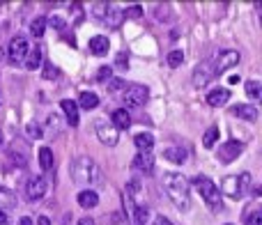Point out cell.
<instances>
[{"mask_svg": "<svg viewBox=\"0 0 262 225\" xmlns=\"http://www.w3.org/2000/svg\"><path fill=\"white\" fill-rule=\"evenodd\" d=\"M131 216H134V221H136V225H145L147 223V207H143V205H134V209H131Z\"/></svg>", "mask_w": 262, "mask_h": 225, "instance_id": "cell-28", "label": "cell"}, {"mask_svg": "<svg viewBox=\"0 0 262 225\" xmlns=\"http://www.w3.org/2000/svg\"><path fill=\"white\" fill-rule=\"evenodd\" d=\"M149 97V90L145 85H140V83H134V85H129L127 90H124V104L129 106V108H138V106H143L145 101H147Z\"/></svg>", "mask_w": 262, "mask_h": 225, "instance_id": "cell-8", "label": "cell"}, {"mask_svg": "<svg viewBox=\"0 0 262 225\" xmlns=\"http://www.w3.org/2000/svg\"><path fill=\"white\" fill-rule=\"evenodd\" d=\"M39 166H41V170H51L53 168V152L49 147L39 149Z\"/></svg>", "mask_w": 262, "mask_h": 225, "instance_id": "cell-25", "label": "cell"}, {"mask_svg": "<svg viewBox=\"0 0 262 225\" xmlns=\"http://www.w3.org/2000/svg\"><path fill=\"white\" fill-rule=\"evenodd\" d=\"M95 133L97 138L101 140L104 145H108V147H113V145H118V129L113 126V122L111 120H97L95 122Z\"/></svg>", "mask_w": 262, "mask_h": 225, "instance_id": "cell-6", "label": "cell"}, {"mask_svg": "<svg viewBox=\"0 0 262 225\" xmlns=\"http://www.w3.org/2000/svg\"><path fill=\"white\" fill-rule=\"evenodd\" d=\"M37 225H51V221L46 216H39V218H37Z\"/></svg>", "mask_w": 262, "mask_h": 225, "instance_id": "cell-41", "label": "cell"}, {"mask_svg": "<svg viewBox=\"0 0 262 225\" xmlns=\"http://www.w3.org/2000/svg\"><path fill=\"white\" fill-rule=\"evenodd\" d=\"M0 58H3V51H0Z\"/></svg>", "mask_w": 262, "mask_h": 225, "instance_id": "cell-46", "label": "cell"}, {"mask_svg": "<svg viewBox=\"0 0 262 225\" xmlns=\"http://www.w3.org/2000/svg\"><path fill=\"white\" fill-rule=\"evenodd\" d=\"M216 76H219L216 67H214L212 62H200L198 67L193 69V78H191V81H193L195 87H205L207 83H212Z\"/></svg>", "mask_w": 262, "mask_h": 225, "instance_id": "cell-9", "label": "cell"}, {"mask_svg": "<svg viewBox=\"0 0 262 225\" xmlns=\"http://www.w3.org/2000/svg\"><path fill=\"white\" fill-rule=\"evenodd\" d=\"M5 223H7V214H5L3 209H0V225H5Z\"/></svg>", "mask_w": 262, "mask_h": 225, "instance_id": "cell-43", "label": "cell"}, {"mask_svg": "<svg viewBox=\"0 0 262 225\" xmlns=\"http://www.w3.org/2000/svg\"><path fill=\"white\" fill-rule=\"evenodd\" d=\"M46 191H49V184H46V179L41 175H32L30 179L26 182V198L30 200V202L41 200L46 195Z\"/></svg>", "mask_w": 262, "mask_h": 225, "instance_id": "cell-7", "label": "cell"}, {"mask_svg": "<svg viewBox=\"0 0 262 225\" xmlns=\"http://www.w3.org/2000/svg\"><path fill=\"white\" fill-rule=\"evenodd\" d=\"M134 143H136V147H138L140 152H149V149L154 147V136L152 133H138L134 138Z\"/></svg>", "mask_w": 262, "mask_h": 225, "instance_id": "cell-24", "label": "cell"}, {"mask_svg": "<svg viewBox=\"0 0 262 225\" xmlns=\"http://www.w3.org/2000/svg\"><path fill=\"white\" fill-rule=\"evenodd\" d=\"M14 207H16V195L7 186H0V209H14Z\"/></svg>", "mask_w": 262, "mask_h": 225, "instance_id": "cell-21", "label": "cell"}, {"mask_svg": "<svg viewBox=\"0 0 262 225\" xmlns=\"http://www.w3.org/2000/svg\"><path fill=\"white\" fill-rule=\"evenodd\" d=\"M78 205H81V207H85V209L97 207V205H99V193H97V191H92V189L81 191V193H78Z\"/></svg>", "mask_w": 262, "mask_h": 225, "instance_id": "cell-17", "label": "cell"}, {"mask_svg": "<svg viewBox=\"0 0 262 225\" xmlns=\"http://www.w3.org/2000/svg\"><path fill=\"white\" fill-rule=\"evenodd\" d=\"M41 74H44V78H46V81H53V78H58L60 76V69L58 67H55V64H44V72H41Z\"/></svg>", "mask_w": 262, "mask_h": 225, "instance_id": "cell-34", "label": "cell"}, {"mask_svg": "<svg viewBox=\"0 0 262 225\" xmlns=\"http://www.w3.org/2000/svg\"><path fill=\"white\" fill-rule=\"evenodd\" d=\"M111 74H113V72H111V67H101V69H99V74H97V81H99V83L108 81Z\"/></svg>", "mask_w": 262, "mask_h": 225, "instance_id": "cell-36", "label": "cell"}, {"mask_svg": "<svg viewBox=\"0 0 262 225\" xmlns=\"http://www.w3.org/2000/svg\"><path fill=\"white\" fill-rule=\"evenodd\" d=\"M108 37H104V35H97V37H92L90 39V53L92 55H106L108 53Z\"/></svg>", "mask_w": 262, "mask_h": 225, "instance_id": "cell-15", "label": "cell"}, {"mask_svg": "<svg viewBox=\"0 0 262 225\" xmlns=\"http://www.w3.org/2000/svg\"><path fill=\"white\" fill-rule=\"evenodd\" d=\"M49 23L55 28V30H62V28H64V21H62L60 16H51V21H49Z\"/></svg>", "mask_w": 262, "mask_h": 225, "instance_id": "cell-38", "label": "cell"}, {"mask_svg": "<svg viewBox=\"0 0 262 225\" xmlns=\"http://www.w3.org/2000/svg\"><path fill=\"white\" fill-rule=\"evenodd\" d=\"M163 184H166V191H168V198L172 200L180 212H189L191 209V184L184 175L180 172H168L163 175Z\"/></svg>", "mask_w": 262, "mask_h": 225, "instance_id": "cell-1", "label": "cell"}, {"mask_svg": "<svg viewBox=\"0 0 262 225\" xmlns=\"http://www.w3.org/2000/svg\"><path fill=\"white\" fill-rule=\"evenodd\" d=\"M127 62H129V60H127V53H120V55H118V60H115V64H118L120 69H129V64H127Z\"/></svg>", "mask_w": 262, "mask_h": 225, "instance_id": "cell-37", "label": "cell"}, {"mask_svg": "<svg viewBox=\"0 0 262 225\" xmlns=\"http://www.w3.org/2000/svg\"><path fill=\"white\" fill-rule=\"evenodd\" d=\"M21 225H32V221H30L28 216H23V218H21Z\"/></svg>", "mask_w": 262, "mask_h": 225, "instance_id": "cell-44", "label": "cell"}, {"mask_svg": "<svg viewBox=\"0 0 262 225\" xmlns=\"http://www.w3.org/2000/svg\"><path fill=\"white\" fill-rule=\"evenodd\" d=\"M152 225H172V223L168 221L166 216H154V223Z\"/></svg>", "mask_w": 262, "mask_h": 225, "instance_id": "cell-40", "label": "cell"}, {"mask_svg": "<svg viewBox=\"0 0 262 225\" xmlns=\"http://www.w3.org/2000/svg\"><path fill=\"white\" fill-rule=\"evenodd\" d=\"M244 223L246 225H262V209H255V212H251L249 216L244 214Z\"/></svg>", "mask_w": 262, "mask_h": 225, "instance_id": "cell-33", "label": "cell"}, {"mask_svg": "<svg viewBox=\"0 0 262 225\" xmlns=\"http://www.w3.org/2000/svg\"><path fill=\"white\" fill-rule=\"evenodd\" d=\"M228 225H232V223H228Z\"/></svg>", "mask_w": 262, "mask_h": 225, "instance_id": "cell-47", "label": "cell"}, {"mask_svg": "<svg viewBox=\"0 0 262 225\" xmlns=\"http://www.w3.org/2000/svg\"><path fill=\"white\" fill-rule=\"evenodd\" d=\"M78 106L85 110H92L99 106V97L95 95V92H81V99H78Z\"/></svg>", "mask_w": 262, "mask_h": 225, "instance_id": "cell-23", "label": "cell"}, {"mask_svg": "<svg viewBox=\"0 0 262 225\" xmlns=\"http://www.w3.org/2000/svg\"><path fill=\"white\" fill-rule=\"evenodd\" d=\"M193 186L198 189V193L203 195L205 205H207V207L212 209L214 214L223 212V198H221V193H219L216 184H214V182L209 179V177H203V175L193 177Z\"/></svg>", "mask_w": 262, "mask_h": 225, "instance_id": "cell-3", "label": "cell"}, {"mask_svg": "<svg viewBox=\"0 0 262 225\" xmlns=\"http://www.w3.org/2000/svg\"><path fill=\"white\" fill-rule=\"evenodd\" d=\"M72 177L76 184L83 186H95L101 182V170L90 156H76L72 161Z\"/></svg>", "mask_w": 262, "mask_h": 225, "instance_id": "cell-2", "label": "cell"}, {"mask_svg": "<svg viewBox=\"0 0 262 225\" xmlns=\"http://www.w3.org/2000/svg\"><path fill=\"white\" fill-rule=\"evenodd\" d=\"M122 87H124V81H120V78H113V81H111V85H108V90L115 92V90H122Z\"/></svg>", "mask_w": 262, "mask_h": 225, "instance_id": "cell-39", "label": "cell"}, {"mask_svg": "<svg viewBox=\"0 0 262 225\" xmlns=\"http://www.w3.org/2000/svg\"><path fill=\"white\" fill-rule=\"evenodd\" d=\"M242 152H244V143H239V140H228L226 145L219 147V159H221L223 163H230V161H235L237 156H242Z\"/></svg>", "mask_w": 262, "mask_h": 225, "instance_id": "cell-10", "label": "cell"}, {"mask_svg": "<svg viewBox=\"0 0 262 225\" xmlns=\"http://www.w3.org/2000/svg\"><path fill=\"white\" fill-rule=\"evenodd\" d=\"M237 64H239V53L237 51H221L216 60V74L228 72V69L237 67Z\"/></svg>", "mask_w": 262, "mask_h": 225, "instance_id": "cell-11", "label": "cell"}, {"mask_svg": "<svg viewBox=\"0 0 262 225\" xmlns=\"http://www.w3.org/2000/svg\"><path fill=\"white\" fill-rule=\"evenodd\" d=\"M26 136L28 138H32V140H39V138H44V129H41L37 122H28L26 124Z\"/></svg>", "mask_w": 262, "mask_h": 225, "instance_id": "cell-29", "label": "cell"}, {"mask_svg": "<svg viewBox=\"0 0 262 225\" xmlns=\"http://www.w3.org/2000/svg\"><path fill=\"white\" fill-rule=\"evenodd\" d=\"M124 16H127V18H140V16H143V7H140V5H131V7H127Z\"/></svg>", "mask_w": 262, "mask_h": 225, "instance_id": "cell-35", "label": "cell"}, {"mask_svg": "<svg viewBox=\"0 0 262 225\" xmlns=\"http://www.w3.org/2000/svg\"><path fill=\"white\" fill-rule=\"evenodd\" d=\"M182 62H184V53H182V51H170V53H168V64H170L172 69L180 67Z\"/></svg>", "mask_w": 262, "mask_h": 225, "instance_id": "cell-32", "label": "cell"}, {"mask_svg": "<svg viewBox=\"0 0 262 225\" xmlns=\"http://www.w3.org/2000/svg\"><path fill=\"white\" fill-rule=\"evenodd\" d=\"M30 53V41L26 39L23 35H16L7 46V60L12 64H23Z\"/></svg>", "mask_w": 262, "mask_h": 225, "instance_id": "cell-5", "label": "cell"}, {"mask_svg": "<svg viewBox=\"0 0 262 225\" xmlns=\"http://www.w3.org/2000/svg\"><path fill=\"white\" fill-rule=\"evenodd\" d=\"M46 23H49V21H46L44 16H37L35 21L30 23V35L32 37H41L46 32Z\"/></svg>", "mask_w": 262, "mask_h": 225, "instance_id": "cell-27", "label": "cell"}, {"mask_svg": "<svg viewBox=\"0 0 262 225\" xmlns=\"http://www.w3.org/2000/svg\"><path fill=\"white\" fill-rule=\"evenodd\" d=\"M230 112H232V115H237V117H242V120H246V122H255V120H258V108H255V106H249V104L232 106Z\"/></svg>", "mask_w": 262, "mask_h": 225, "instance_id": "cell-13", "label": "cell"}, {"mask_svg": "<svg viewBox=\"0 0 262 225\" xmlns=\"http://www.w3.org/2000/svg\"><path fill=\"white\" fill-rule=\"evenodd\" d=\"M163 156L172 163H184L186 156H189V152H186L184 147H166L163 149Z\"/></svg>", "mask_w": 262, "mask_h": 225, "instance_id": "cell-20", "label": "cell"}, {"mask_svg": "<svg viewBox=\"0 0 262 225\" xmlns=\"http://www.w3.org/2000/svg\"><path fill=\"white\" fill-rule=\"evenodd\" d=\"M251 186V172H239V175H230L223 179V193L232 200H239Z\"/></svg>", "mask_w": 262, "mask_h": 225, "instance_id": "cell-4", "label": "cell"}, {"mask_svg": "<svg viewBox=\"0 0 262 225\" xmlns=\"http://www.w3.org/2000/svg\"><path fill=\"white\" fill-rule=\"evenodd\" d=\"M134 168L140 170L143 175H152L154 172V156L149 152H138V156L134 159Z\"/></svg>", "mask_w": 262, "mask_h": 225, "instance_id": "cell-12", "label": "cell"}, {"mask_svg": "<svg viewBox=\"0 0 262 225\" xmlns=\"http://www.w3.org/2000/svg\"><path fill=\"white\" fill-rule=\"evenodd\" d=\"M41 49L39 46H30V53H28V58H26V69H30V72H35V69H39L41 67Z\"/></svg>", "mask_w": 262, "mask_h": 225, "instance_id": "cell-18", "label": "cell"}, {"mask_svg": "<svg viewBox=\"0 0 262 225\" xmlns=\"http://www.w3.org/2000/svg\"><path fill=\"white\" fill-rule=\"evenodd\" d=\"M216 138H219V126L214 124V126H209L207 131H205V136H203V145L205 147H214V143H216Z\"/></svg>", "mask_w": 262, "mask_h": 225, "instance_id": "cell-30", "label": "cell"}, {"mask_svg": "<svg viewBox=\"0 0 262 225\" xmlns=\"http://www.w3.org/2000/svg\"><path fill=\"white\" fill-rule=\"evenodd\" d=\"M246 95L253 101H262V85L258 81H246Z\"/></svg>", "mask_w": 262, "mask_h": 225, "instance_id": "cell-26", "label": "cell"}, {"mask_svg": "<svg viewBox=\"0 0 262 225\" xmlns=\"http://www.w3.org/2000/svg\"><path fill=\"white\" fill-rule=\"evenodd\" d=\"M76 225H95V221H92V218H81Z\"/></svg>", "mask_w": 262, "mask_h": 225, "instance_id": "cell-42", "label": "cell"}, {"mask_svg": "<svg viewBox=\"0 0 262 225\" xmlns=\"http://www.w3.org/2000/svg\"><path fill=\"white\" fill-rule=\"evenodd\" d=\"M228 101H230V90H223V87H216V90H212L207 95V104L214 106V108L228 104Z\"/></svg>", "mask_w": 262, "mask_h": 225, "instance_id": "cell-14", "label": "cell"}, {"mask_svg": "<svg viewBox=\"0 0 262 225\" xmlns=\"http://www.w3.org/2000/svg\"><path fill=\"white\" fill-rule=\"evenodd\" d=\"M124 21V12L122 9H115L113 5H111V12L106 14V18H104V23L108 28H120V23Z\"/></svg>", "mask_w": 262, "mask_h": 225, "instance_id": "cell-22", "label": "cell"}, {"mask_svg": "<svg viewBox=\"0 0 262 225\" xmlns=\"http://www.w3.org/2000/svg\"><path fill=\"white\" fill-rule=\"evenodd\" d=\"M111 122H113L115 129H129L131 126V115L127 108H118L113 110V115H111Z\"/></svg>", "mask_w": 262, "mask_h": 225, "instance_id": "cell-16", "label": "cell"}, {"mask_svg": "<svg viewBox=\"0 0 262 225\" xmlns=\"http://www.w3.org/2000/svg\"><path fill=\"white\" fill-rule=\"evenodd\" d=\"M258 14H260V23H262V3H258Z\"/></svg>", "mask_w": 262, "mask_h": 225, "instance_id": "cell-45", "label": "cell"}, {"mask_svg": "<svg viewBox=\"0 0 262 225\" xmlns=\"http://www.w3.org/2000/svg\"><path fill=\"white\" fill-rule=\"evenodd\" d=\"M62 110H64V115H67V122H69V124L76 126V124H78V104H76V101L62 99Z\"/></svg>", "mask_w": 262, "mask_h": 225, "instance_id": "cell-19", "label": "cell"}, {"mask_svg": "<svg viewBox=\"0 0 262 225\" xmlns=\"http://www.w3.org/2000/svg\"><path fill=\"white\" fill-rule=\"evenodd\" d=\"M108 12H111V5H108V3H97L95 7H92V16L99 18V21H104Z\"/></svg>", "mask_w": 262, "mask_h": 225, "instance_id": "cell-31", "label": "cell"}]
</instances>
